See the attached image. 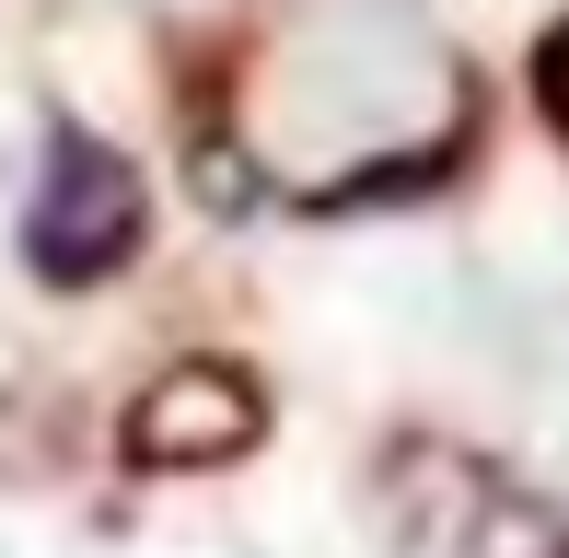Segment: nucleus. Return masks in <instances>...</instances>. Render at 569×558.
Wrapping results in <instances>:
<instances>
[{
  "label": "nucleus",
  "mask_w": 569,
  "mask_h": 558,
  "mask_svg": "<svg viewBox=\"0 0 569 558\" xmlns=\"http://www.w3.org/2000/svg\"><path fill=\"white\" fill-rule=\"evenodd\" d=\"M256 430H268V396L232 361H174L163 385L128 408V454H140V466H232Z\"/></svg>",
  "instance_id": "nucleus-2"
},
{
  "label": "nucleus",
  "mask_w": 569,
  "mask_h": 558,
  "mask_svg": "<svg viewBox=\"0 0 569 558\" xmlns=\"http://www.w3.org/2000/svg\"><path fill=\"white\" fill-rule=\"evenodd\" d=\"M140 163L106 140L70 129L59 151H47V187H36V221H23V257H36V279H59V291H93V279H117L128 257H140Z\"/></svg>",
  "instance_id": "nucleus-1"
}]
</instances>
